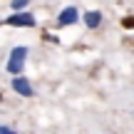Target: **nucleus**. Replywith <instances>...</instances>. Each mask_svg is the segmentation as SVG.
<instances>
[{
    "instance_id": "nucleus-8",
    "label": "nucleus",
    "mask_w": 134,
    "mask_h": 134,
    "mask_svg": "<svg viewBox=\"0 0 134 134\" xmlns=\"http://www.w3.org/2000/svg\"><path fill=\"white\" fill-rule=\"evenodd\" d=\"M15 129H13V127H3V124H0V134H13Z\"/></svg>"
},
{
    "instance_id": "nucleus-1",
    "label": "nucleus",
    "mask_w": 134,
    "mask_h": 134,
    "mask_svg": "<svg viewBox=\"0 0 134 134\" xmlns=\"http://www.w3.org/2000/svg\"><path fill=\"white\" fill-rule=\"evenodd\" d=\"M25 60H27V47H25V45H18V47H13V52H10L5 70H8L10 75H20V72L25 70Z\"/></svg>"
},
{
    "instance_id": "nucleus-5",
    "label": "nucleus",
    "mask_w": 134,
    "mask_h": 134,
    "mask_svg": "<svg viewBox=\"0 0 134 134\" xmlns=\"http://www.w3.org/2000/svg\"><path fill=\"white\" fill-rule=\"evenodd\" d=\"M82 23H85L90 30H97L102 25V13H99V10H90V13L82 15Z\"/></svg>"
},
{
    "instance_id": "nucleus-4",
    "label": "nucleus",
    "mask_w": 134,
    "mask_h": 134,
    "mask_svg": "<svg viewBox=\"0 0 134 134\" xmlns=\"http://www.w3.org/2000/svg\"><path fill=\"white\" fill-rule=\"evenodd\" d=\"M10 87H13V92H18L20 97H32V94H35V90H32V85H30V80H25L23 75H13Z\"/></svg>"
},
{
    "instance_id": "nucleus-7",
    "label": "nucleus",
    "mask_w": 134,
    "mask_h": 134,
    "mask_svg": "<svg viewBox=\"0 0 134 134\" xmlns=\"http://www.w3.org/2000/svg\"><path fill=\"white\" fill-rule=\"evenodd\" d=\"M122 25H124L127 30H129V27H134V15H132V18H124V20H122Z\"/></svg>"
},
{
    "instance_id": "nucleus-2",
    "label": "nucleus",
    "mask_w": 134,
    "mask_h": 134,
    "mask_svg": "<svg viewBox=\"0 0 134 134\" xmlns=\"http://www.w3.org/2000/svg\"><path fill=\"white\" fill-rule=\"evenodd\" d=\"M3 25H10V27H35V15L27 13V10H15L10 18L3 20Z\"/></svg>"
},
{
    "instance_id": "nucleus-6",
    "label": "nucleus",
    "mask_w": 134,
    "mask_h": 134,
    "mask_svg": "<svg viewBox=\"0 0 134 134\" xmlns=\"http://www.w3.org/2000/svg\"><path fill=\"white\" fill-rule=\"evenodd\" d=\"M27 3H30V0H10V8H13V13H15V10H25Z\"/></svg>"
},
{
    "instance_id": "nucleus-9",
    "label": "nucleus",
    "mask_w": 134,
    "mask_h": 134,
    "mask_svg": "<svg viewBox=\"0 0 134 134\" xmlns=\"http://www.w3.org/2000/svg\"><path fill=\"white\" fill-rule=\"evenodd\" d=\"M0 102H3V94H0Z\"/></svg>"
},
{
    "instance_id": "nucleus-3",
    "label": "nucleus",
    "mask_w": 134,
    "mask_h": 134,
    "mask_svg": "<svg viewBox=\"0 0 134 134\" xmlns=\"http://www.w3.org/2000/svg\"><path fill=\"white\" fill-rule=\"evenodd\" d=\"M80 23V10L75 8V5H67V8L60 10L57 15V27H70V25Z\"/></svg>"
}]
</instances>
